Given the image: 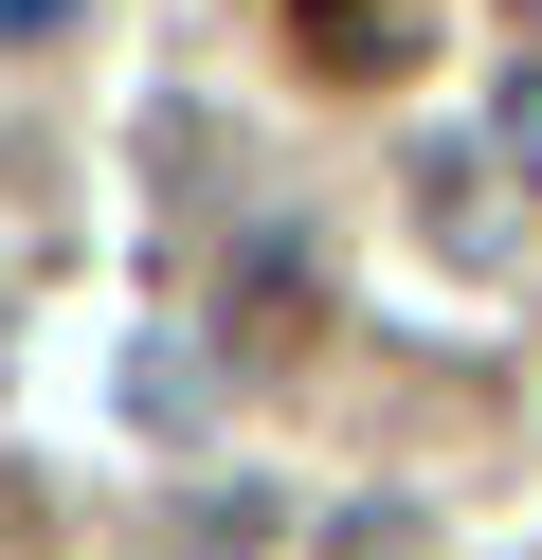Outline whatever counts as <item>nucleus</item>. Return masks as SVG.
I'll use <instances>...</instances> for the list:
<instances>
[{
  "instance_id": "3",
  "label": "nucleus",
  "mask_w": 542,
  "mask_h": 560,
  "mask_svg": "<svg viewBox=\"0 0 542 560\" xmlns=\"http://www.w3.org/2000/svg\"><path fill=\"white\" fill-rule=\"evenodd\" d=\"M19 37H72V0H0V55H19Z\"/></svg>"
},
{
  "instance_id": "1",
  "label": "nucleus",
  "mask_w": 542,
  "mask_h": 560,
  "mask_svg": "<svg viewBox=\"0 0 542 560\" xmlns=\"http://www.w3.org/2000/svg\"><path fill=\"white\" fill-rule=\"evenodd\" d=\"M416 55V0H325V73H397Z\"/></svg>"
},
{
  "instance_id": "2",
  "label": "nucleus",
  "mask_w": 542,
  "mask_h": 560,
  "mask_svg": "<svg viewBox=\"0 0 542 560\" xmlns=\"http://www.w3.org/2000/svg\"><path fill=\"white\" fill-rule=\"evenodd\" d=\"M506 163H524V182H542V73L506 91Z\"/></svg>"
}]
</instances>
